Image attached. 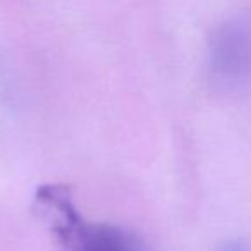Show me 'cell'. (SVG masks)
Returning a JSON list of instances; mask_svg holds the SVG:
<instances>
[{"mask_svg": "<svg viewBox=\"0 0 251 251\" xmlns=\"http://www.w3.org/2000/svg\"><path fill=\"white\" fill-rule=\"evenodd\" d=\"M35 206L55 239L57 251H147L136 236L122 227L84 219L69 188L62 184L40 186Z\"/></svg>", "mask_w": 251, "mask_h": 251, "instance_id": "1", "label": "cell"}, {"mask_svg": "<svg viewBox=\"0 0 251 251\" xmlns=\"http://www.w3.org/2000/svg\"><path fill=\"white\" fill-rule=\"evenodd\" d=\"M208 67L220 90H237L251 79V23L236 18L224 21L208 43Z\"/></svg>", "mask_w": 251, "mask_h": 251, "instance_id": "2", "label": "cell"}, {"mask_svg": "<svg viewBox=\"0 0 251 251\" xmlns=\"http://www.w3.org/2000/svg\"><path fill=\"white\" fill-rule=\"evenodd\" d=\"M219 251H250L243 243H227Z\"/></svg>", "mask_w": 251, "mask_h": 251, "instance_id": "3", "label": "cell"}]
</instances>
